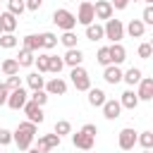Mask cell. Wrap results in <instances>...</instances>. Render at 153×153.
I'll return each instance as SVG.
<instances>
[{"label": "cell", "mask_w": 153, "mask_h": 153, "mask_svg": "<svg viewBox=\"0 0 153 153\" xmlns=\"http://www.w3.org/2000/svg\"><path fill=\"white\" fill-rule=\"evenodd\" d=\"M86 153H91V151H86Z\"/></svg>", "instance_id": "50"}, {"label": "cell", "mask_w": 153, "mask_h": 153, "mask_svg": "<svg viewBox=\"0 0 153 153\" xmlns=\"http://www.w3.org/2000/svg\"><path fill=\"white\" fill-rule=\"evenodd\" d=\"M86 93H88V105H91V108H100V105L105 103V91H103V88H93V86H91Z\"/></svg>", "instance_id": "21"}, {"label": "cell", "mask_w": 153, "mask_h": 153, "mask_svg": "<svg viewBox=\"0 0 153 153\" xmlns=\"http://www.w3.org/2000/svg\"><path fill=\"white\" fill-rule=\"evenodd\" d=\"M10 143H12V131L0 127V146H10Z\"/></svg>", "instance_id": "40"}, {"label": "cell", "mask_w": 153, "mask_h": 153, "mask_svg": "<svg viewBox=\"0 0 153 153\" xmlns=\"http://www.w3.org/2000/svg\"><path fill=\"white\" fill-rule=\"evenodd\" d=\"M24 5H26V10L38 12V10H41V5H43V0H24Z\"/></svg>", "instance_id": "42"}, {"label": "cell", "mask_w": 153, "mask_h": 153, "mask_svg": "<svg viewBox=\"0 0 153 153\" xmlns=\"http://www.w3.org/2000/svg\"><path fill=\"white\" fill-rule=\"evenodd\" d=\"M141 22H143L146 26H151V24H153V7H151V5H146L143 14H141Z\"/></svg>", "instance_id": "41"}, {"label": "cell", "mask_w": 153, "mask_h": 153, "mask_svg": "<svg viewBox=\"0 0 153 153\" xmlns=\"http://www.w3.org/2000/svg\"><path fill=\"white\" fill-rule=\"evenodd\" d=\"M72 143H74V148L93 151V146H96V136H88V134H84V131L79 129V131H74V134H72Z\"/></svg>", "instance_id": "11"}, {"label": "cell", "mask_w": 153, "mask_h": 153, "mask_svg": "<svg viewBox=\"0 0 153 153\" xmlns=\"http://www.w3.org/2000/svg\"><path fill=\"white\" fill-rule=\"evenodd\" d=\"M136 96L139 100H153V79L151 76H141V81L136 84Z\"/></svg>", "instance_id": "13"}, {"label": "cell", "mask_w": 153, "mask_h": 153, "mask_svg": "<svg viewBox=\"0 0 153 153\" xmlns=\"http://www.w3.org/2000/svg\"><path fill=\"white\" fill-rule=\"evenodd\" d=\"M57 136H65V134H72V124H69V120H57L55 122V129H53Z\"/></svg>", "instance_id": "34"}, {"label": "cell", "mask_w": 153, "mask_h": 153, "mask_svg": "<svg viewBox=\"0 0 153 153\" xmlns=\"http://www.w3.org/2000/svg\"><path fill=\"white\" fill-rule=\"evenodd\" d=\"M76 24H84V26H88V24H93L96 22V14H93V2H88V0H84V2H79V10H76Z\"/></svg>", "instance_id": "5"}, {"label": "cell", "mask_w": 153, "mask_h": 153, "mask_svg": "<svg viewBox=\"0 0 153 153\" xmlns=\"http://www.w3.org/2000/svg\"><path fill=\"white\" fill-rule=\"evenodd\" d=\"M139 103H141V100H139L136 91H131V88H127V91L120 96V105H122V110H136Z\"/></svg>", "instance_id": "17"}, {"label": "cell", "mask_w": 153, "mask_h": 153, "mask_svg": "<svg viewBox=\"0 0 153 153\" xmlns=\"http://www.w3.org/2000/svg\"><path fill=\"white\" fill-rule=\"evenodd\" d=\"M17 17L12 14V12H0V31L2 33H14V29H17Z\"/></svg>", "instance_id": "18"}, {"label": "cell", "mask_w": 153, "mask_h": 153, "mask_svg": "<svg viewBox=\"0 0 153 153\" xmlns=\"http://www.w3.org/2000/svg\"><path fill=\"white\" fill-rule=\"evenodd\" d=\"M26 153H41L38 148H26Z\"/></svg>", "instance_id": "46"}, {"label": "cell", "mask_w": 153, "mask_h": 153, "mask_svg": "<svg viewBox=\"0 0 153 153\" xmlns=\"http://www.w3.org/2000/svg\"><path fill=\"white\" fill-rule=\"evenodd\" d=\"M96 60H98V65H103V67H108V65H110V50H108V45L98 48V55H96Z\"/></svg>", "instance_id": "37"}, {"label": "cell", "mask_w": 153, "mask_h": 153, "mask_svg": "<svg viewBox=\"0 0 153 153\" xmlns=\"http://www.w3.org/2000/svg\"><path fill=\"white\" fill-rule=\"evenodd\" d=\"M141 76H143V72H141L139 67H129L127 72H122V81H127L129 86H136V84L141 81Z\"/></svg>", "instance_id": "23"}, {"label": "cell", "mask_w": 153, "mask_h": 153, "mask_svg": "<svg viewBox=\"0 0 153 153\" xmlns=\"http://www.w3.org/2000/svg\"><path fill=\"white\" fill-rule=\"evenodd\" d=\"M36 124L33 122H19L17 124V129L12 131V143H17V148L19 151H26V148H31V143H33V139H36Z\"/></svg>", "instance_id": "1"}, {"label": "cell", "mask_w": 153, "mask_h": 153, "mask_svg": "<svg viewBox=\"0 0 153 153\" xmlns=\"http://www.w3.org/2000/svg\"><path fill=\"white\" fill-rule=\"evenodd\" d=\"M81 131H84V134H88V136H96V134H98V127H96V124H91V122H86V124L81 127Z\"/></svg>", "instance_id": "43"}, {"label": "cell", "mask_w": 153, "mask_h": 153, "mask_svg": "<svg viewBox=\"0 0 153 153\" xmlns=\"http://www.w3.org/2000/svg\"><path fill=\"white\" fill-rule=\"evenodd\" d=\"M136 53H139V57H141V60H148V57L153 55V45H151V43H141Z\"/></svg>", "instance_id": "38"}, {"label": "cell", "mask_w": 153, "mask_h": 153, "mask_svg": "<svg viewBox=\"0 0 153 153\" xmlns=\"http://www.w3.org/2000/svg\"><path fill=\"white\" fill-rule=\"evenodd\" d=\"M5 86H7L10 91H14V88H19V86H22V79H19V74H12V76H7V81H5Z\"/></svg>", "instance_id": "39"}, {"label": "cell", "mask_w": 153, "mask_h": 153, "mask_svg": "<svg viewBox=\"0 0 153 153\" xmlns=\"http://www.w3.org/2000/svg\"><path fill=\"white\" fill-rule=\"evenodd\" d=\"M26 86H29L31 91H38V88L45 86V76H43L41 72H31V74H26Z\"/></svg>", "instance_id": "24"}, {"label": "cell", "mask_w": 153, "mask_h": 153, "mask_svg": "<svg viewBox=\"0 0 153 153\" xmlns=\"http://www.w3.org/2000/svg\"><path fill=\"white\" fill-rule=\"evenodd\" d=\"M26 100H29V93H26V88H24V86H19V88L10 91V96H7V103H5V105H7L10 110H22Z\"/></svg>", "instance_id": "6"}, {"label": "cell", "mask_w": 153, "mask_h": 153, "mask_svg": "<svg viewBox=\"0 0 153 153\" xmlns=\"http://www.w3.org/2000/svg\"><path fill=\"white\" fill-rule=\"evenodd\" d=\"M103 36H105L108 41H112V43H120V41L124 38V24H122L120 19H105V24H103Z\"/></svg>", "instance_id": "3"}, {"label": "cell", "mask_w": 153, "mask_h": 153, "mask_svg": "<svg viewBox=\"0 0 153 153\" xmlns=\"http://www.w3.org/2000/svg\"><path fill=\"white\" fill-rule=\"evenodd\" d=\"M48 57H50V55H48V53H41V50H38V53H36V57H33V65L38 67V72H41V74H45V72H48Z\"/></svg>", "instance_id": "32"}, {"label": "cell", "mask_w": 153, "mask_h": 153, "mask_svg": "<svg viewBox=\"0 0 153 153\" xmlns=\"http://www.w3.org/2000/svg\"><path fill=\"white\" fill-rule=\"evenodd\" d=\"M29 100H33L36 105H41V108H43V105L48 103V93H45L43 88H38V91H31V98H29Z\"/></svg>", "instance_id": "36"}, {"label": "cell", "mask_w": 153, "mask_h": 153, "mask_svg": "<svg viewBox=\"0 0 153 153\" xmlns=\"http://www.w3.org/2000/svg\"><path fill=\"white\" fill-rule=\"evenodd\" d=\"M86 38H88V41H100V38H105V36H103V24H98V22H96V24H88V26H86Z\"/></svg>", "instance_id": "26"}, {"label": "cell", "mask_w": 153, "mask_h": 153, "mask_svg": "<svg viewBox=\"0 0 153 153\" xmlns=\"http://www.w3.org/2000/svg\"><path fill=\"white\" fill-rule=\"evenodd\" d=\"M57 45V36L53 33V31H43L41 33V48L43 50H50V48H55Z\"/></svg>", "instance_id": "27"}, {"label": "cell", "mask_w": 153, "mask_h": 153, "mask_svg": "<svg viewBox=\"0 0 153 153\" xmlns=\"http://www.w3.org/2000/svg\"><path fill=\"white\" fill-rule=\"evenodd\" d=\"M143 2H146V5H153V0H143Z\"/></svg>", "instance_id": "47"}, {"label": "cell", "mask_w": 153, "mask_h": 153, "mask_svg": "<svg viewBox=\"0 0 153 153\" xmlns=\"http://www.w3.org/2000/svg\"><path fill=\"white\" fill-rule=\"evenodd\" d=\"M62 62H65L67 67H76V65L84 62V53H81L79 48H67V53L62 55Z\"/></svg>", "instance_id": "19"}, {"label": "cell", "mask_w": 153, "mask_h": 153, "mask_svg": "<svg viewBox=\"0 0 153 153\" xmlns=\"http://www.w3.org/2000/svg\"><path fill=\"white\" fill-rule=\"evenodd\" d=\"M134 2H136V0H134Z\"/></svg>", "instance_id": "51"}, {"label": "cell", "mask_w": 153, "mask_h": 153, "mask_svg": "<svg viewBox=\"0 0 153 153\" xmlns=\"http://www.w3.org/2000/svg\"><path fill=\"white\" fill-rule=\"evenodd\" d=\"M131 0H110V5H112V10H124L127 5H129Z\"/></svg>", "instance_id": "44"}, {"label": "cell", "mask_w": 153, "mask_h": 153, "mask_svg": "<svg viewBox=\"0 0 153 153\" xmlns=\"http://www.w3.org/2000/svg\"><path fill=\"white\" fill-rule=\"evenodd\" d=\"M57 41H60L65 48H76V41H79V38H76L74 31H62V36H60Z\"/></svg>", "instance_id": "31"}, {"label": "cell", "mask_w": 153, "mask_h": 153, "mask_svg": "<svg viewBox=\"0 0 153 153\" xmlns=\"http://www.w3.org/2000/svg\"><path fill=\"white\" fill-rule=\"evenodd\" d=\"M103 79H105V84H110V86L120 84V81H122V69H120V65H108V67L103 69Z\"/></svg>", "instance_id": "16"}, {"label": "cell", "mask_w": 153, "mask_h": 153, "mask_svg": "<svg viewBox=\"0 0 153 153\" xmlns=\"http://www.w3.org/2000/svg\"><path fill=\"white\" fill-rule=\"evenodd\" d=\"M65 69V62H62V57H57V55H50L48 57V72H53V74H57L60 76V72Z\"/></svg>", "instance_id": "29"}, {"label": "cell", "mask_w": 153, "mask_h": 153, "mask_svg": "<svg viewBox=\"0 0 153 153\" xmlns=\"http://www.w3.org/2000/svg\"><path fill=\"white\" fill-rule=\"evenodd\" d=\"M136 134H139V131H134L131 127H124V129L117 134V143H120V148H122V151H131V148L136 146Z\"/></svg>", "instance_id": "8"}, {"label": "cell", "mask_w": 153, "mask_h": 153, "mask_svg": "<svg viewBox=\"0 0 153 153\" xmlns=\"http://www.w3.org/2000/svg\"><path fill=\"white\" fill-rule=\"evenodd\" d=\"M33 57H36V53H31V50L22 48V50H19V55H17V62H19V67H31V65H33Z\"/></svg>", "instance_id": "28"}, {"label": "cell", "mask_w": 153, "mask_h": 153, "mask_svg": "<svg viewBox=\"0 0 153 153\" xmlns=\"http://www.w3.org/2000/svg\"><path fill=\"white\" fill-rule=\"evenodd\" d=\"M22 110H24L26 120H29V122H33V124H41V122L45 120V115H43V108H41V105H36L33 100H26Z\"/></svg>", "instance_id": "7"}, {"label": "cell", "mask_w": 153, "mask_h": 153, "mask_svg": "<svg viewBox=\"0 0 153 153\" xmlns=\"http://www.w3.org/2000/svg\"><path fill=\"white\" fill-rule=\"evenodd\" d=\"M26 10V5H24V0H7V12H12L14 17H19L22 12Z\"/></svg>", "instance_id": "35"}, {"label": "cell", "mask_w": 153, "mask_h": 153, "mask_svg": "<svg viewBox=\"0 0 153 153\" xmlns=\"http://www.w3.org/2000/svg\"><path fill=\"white\" fill-rule=\"evenodd\" d=\"M7 96H10V88H7L5 84H0V105L7 103Z\"/></svg>", "instance_id": "45"}, {"label": "cell", "mask_w": 153, "mask_h": 153, "mask_svg": "<svg viewBox=\"0 0 153 153\" xmlns=\"http://www.w3.org/2000/svg\"><path fill=\"white\" fill-rule=\"evenodd\" d=\"M22 43H24V48H26V50H31V53L43 50V48H41V33H29V36H24V38H22Z\"/></svg>", "instance_id": "22"}, {"label": "cell", "mask_w": 153, "mask_h": 153, "mask_svg": "<svg viewBox=\"0 0 153 153\" xmlns=\"http://www.w3.org/2000/svg\"><path fill=\"white\" fill-rule=\"evenodd\" d=\"M69 76H72V84H74L76 91H88V88H91V76H88V72H86L81 65L72 67Z\"/></svg>", "instance_id": "4"}, {"label": "cell", "mask_w": 153, "mask_h": 153, "mask_svg": "<svg viewBox=\"0 0 153 153\" xmlns=\"http://www.w3.org/2000/svg\"><path fill=\"white\" fill-rule=\"evenodd\" d=\"M100 108H103V117H105V120H117V117L122 115V105H120V100H115V98H105V103H103Z\"/></svg>", "instance_id": "12"}, {"label": "cell", "mask_w": 153, "mask_h": 153, "mask_svg": "<svg viewBox=\"0 0 153 153\" xmlns=\"http://www.w3.org/2000/svg\"><path fill=\"white\" fill-rule=\"evenodd\" d=\"M53 24H55L57 29H62V31H74L76 17H74V12H69V10H55V12H53Z\"/></svg>", "instance_id": "2"}, {"label": "cell", "mask_w": 153, "mask_h": 153, "mask_svg": "<svg viewBox=\"0 0 153 153\" xmlns=\"http://www.w3.org/2000/svg\"><path fill=\"white\" fill-rule=\"evenodd\" d=\"M17 45H19V41H17L14 33H0V48L12 50V48H17Z\"/></svg>", "instance_id": "30"}, {"label": "cell", "mask_w": 153, "mask_h": 153, "mask_svg": "<svg viewBox=\"0 0 153 153\" xmlns=\"http://www.w3.org/2000/svg\"><path fill=\"white\" fill-rule=\"evenodd\" d=\"M124 31H127L131 38H141V36L146 33V24H143L141 19H131V22L124 26Z\"/></svg>", "instance_id": "20"}, {"label": "cell", "mask_w": 153, "mask_h": 153, "mask_svg": "<svg viewBox=\"0 0 153 153\" xmlns=\"http://www.w3.org/2000/svg\"><path fill=\"white\" fill-rule=\"evenodd\" d=\"M79 2H84V0H79Z\"/></svg>", "instance_id": "49"}, {"label": "cell", "mask_w": 153, "mask_h": 153, "mask_svg": "<svg viewBox=\"0 0 153 153\" xmlns=\"http://www.w3.org/2000/svg\"><path fill=\"white\" fill-rule=\"evenodd\" d=\"M0 69H2V74H5V76L19 74V62H17V57H7V60H2Z\"/></svg>", "instance_id": "25"}, {"label": "cell", "mask_w": 153, "mask_h": 153, "mask_svg": "<svg viewBox=\"0 0 153 153\" xmlns=\"http://www.w3.org/2000/svg\"><path fill=\"white\" fill-rule=\"evenodd\" d=\"M43 91H45L48 96H65V93H67V81H65L62 76H53L50 81H45Z\"/></svg>", "instance_id": "10"}, {"label": "cell", "mask_w": 153, "mask_h": 153, "mask_svg": "<svg viewBox=\"0 0 153 153\" xmlns=\"http://www.w3.org/2000/svg\"><path fill=\"white\" fill-rule=\"evenodd\" d=\"M136 143L141 148H153V131H141L136 134Z\"/></svg>", "instance_id": "33"}, {"label": "cell", "mask_w": 153, "mask_h": 153, "mask_svg": "<svg viewBox=\"0 0 153 153\" xmlns=\"http://www.w3.org/2000/svg\"><path fill=\"white\" fill-rule=\"evenodd\" d=\"M112 5H110V0H96L93 2V14H96V19H112Z\"/></svg>", "instance_id": "14"}, {"label": "cell", "mask_w": 153, "mask_h": 153, "mask_svg": "<svg viewBox=\"0 0 153 153\" xmlns=\"http://www.w3.org/2000/svg\"><path fill=\"white\" fill-rule=\"evenodd\" d=\"M0 33H2V31H0Z\"/></svg>", "instance_id": "52"}, {"label": "cell", "mask_w": 153, "mask_h": 153, "mask_svg": "<svg viewBox=\"0 0 153 153\" xmlns=\"http://www.w3.org/2000/svg\"><path fill=\"white\" fill-rule=\"evenodd\" d=\"M108 50H110V65H122L127 60V48L122 43H112L108 45Z\"/></svg>", "instance_id": "15"}, {"label": "cell", "mask_w": 153, "mask_h": 153, "mask_svg": "<svg viewBox=\"0 0 153 153\" xmlns=\"http://www.w3.org/2000/svg\"><path fill=\"white\" fill-rule=\"evenodd\" d=\"M143 153H151V148H143Z\"/></svg>", "instance_id": "48"}, {"label": "cell", "mask_w": 153, "mask_h": 153, "mask_svg": "<svg viewBox=\"0 0 153 153\" xmlns=\"http://www.w3.org/2000/svg\"><path fill=\"white\" fill-rule=\"evenodd\" d=\"M60 141H62V136H57L55 131H53V134H43V136H38L36 148H38L41 153H48V151L57 148V146H60Z\"/></svg>", "instance_id": "9"}]
</instances>
